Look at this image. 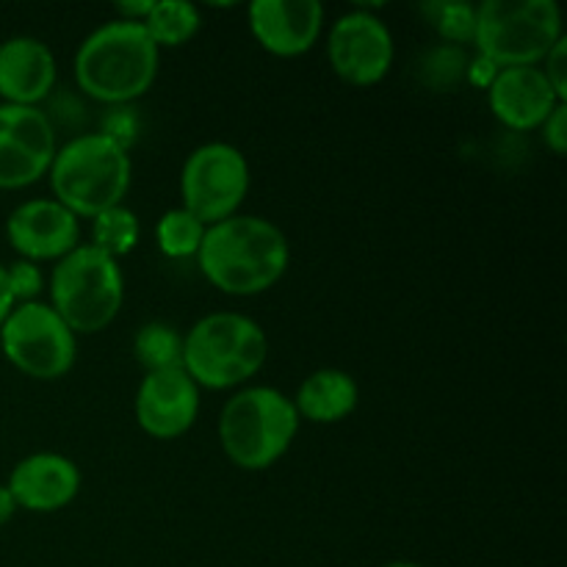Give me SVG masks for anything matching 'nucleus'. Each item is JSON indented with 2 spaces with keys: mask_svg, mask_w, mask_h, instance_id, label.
<instances>
[{
  "mask_svg": "<svg viewBox=\"0 0 567 567\" xmlns=\"http://www.w3.org/2000/svg\"><path fill=\"white\" fill-rule=\"evenodd\" d=\"M138 219L133 210H127L125 205H116V208L103 210L100 216H94L92 221V247H97L100 252H105L109 258H122V255L133 252V247L138 244Z\"/></svg>",
  "mask_w": 567,
  "mask_h": 567,
  "instance_id": "obj_21",
  "label": "nucleus"
},
{
  "mask_svg": "<svg viewBox=\"0 0 567 567\" xmlns=\"http://www.w3.org/2000/svg\"><path fill=\"white\" fill-rule=\"evenodd\" d=\"M358 382L341 369H319L299 385L293 408L299 419L313 424H336L358 408Z\"/></svg>",
  "mask_w": 567,
  "mask_h": 567,
  "instance_id": "obj_18",
  "label": "nucleus"
},
{
  "mask_svg": "<svg viewBox=\"0 0 567 567\" xmlns=\"http://www.w3.org/2000/svg\"><path fill=\"white\" fill-rule=\"evenodd\" d=\"M327 55L341 81L352 86H374L391 72L393 37L371 11H349L332 22Z\"/></svg>",
  "mask_w": 567,
  "mask_h": 567,
  "instance_id": "obj_11",
  "label": "nucleus"
},
{
  "mask_svg": "<svg viewBox=\"0 0 567 567\" xmlns=\"http://www.w3.org/2000/svg\"><path fill=\"white\" fill-rule=\"evenodd\" d=\"M487 103L496 120L513 131H535L563 100L540 66H504L487 86Z\"/></svg>",
  "mask_w": 567,
  "mask_h": 567,
  "instance_id": "obj_15",
  "label": "nucleus"
},
{
  "mask_svg": "<svg viewBox=\"0 0 567 567\" xmlns=\"http://www.w3.org/2000/svg\"><path fill=\"white\" fill-rule=\"evenodd\" d=\"M55 127L42 109L0 103V188L14 192L48 175L55 158Z\"/></svg>",
  "mask_w": 567,
  "mask_h": 567,
  "instance_id": "obj_10",
  "label": "nucleus"
},
{
  "mask_svg": "<svg viewBox=\"0 0 567 567\" xmlns=\"http://www.w3.org/2000/svg\"><path fill=\"white\" fill-rule=\"evenodd\" d=\"M291 249L277 225L260 216H230L205 230L197 249L203 275L230 297L264 293L286 275Z\"/></svg>",
  "mask_w": 567,
  "mask_h": 567,
  "instance_id": "obj_1",
  "label": "nucleus"
},
{
  "mask_svg": "<svg viewBox=\"0 0 567 567\" xmlns=\"http://www.w3.org/2000/svg\"><path fill=\"white\" fill-rule=\"evenodd\" d=\"M565 37L557 0H485L476 6L482 59L493 66H537Z\"/></svg>",
  "mask_w": 567,
  "mask_h": 567,
  "instance_id": "obj_7",
  "label": "nucleus"
},
{
  "mask_svg": "<svg viewBox=\"0 0 567 567\" xmlns=\"http://www.w3.org/2000/svg\"><path fill=\"white\" fill-rule=\"evenodd\" d=\"M6 487L17 507L31 513H55L78 496L81 471L64 454L39 452L14 465Z\"/></svg>",
  "mask_w": 567,
  "mask_h": 567,
  "instance_id": "obj_16",
  "label": "nucleus"
},
{
  "mask_svg": "<svg viewBox=\"0 0 567 567\" xmlns=\"http://www.w3.org/2000/svg\"><path fill=\"white\" fill-rule=\"evenodd\" d=\"M199 9L188 0H155L142 22L158 48H181L199 31Z\"/></svg>",
  "mask_w": 567,
  "mask_h": 567,
  "instance_id": "obj_19",
  "label": "nucleus"
},
{
  "mask_svg": "<svg viewBox=\"0 0 567 567\" xmlns=\"http://www.w3.org/2000/svg\"><path fill=\"white\" fill-rule=\"evenodd\" d=\"M249 192V164L238 147L208 142L194 150L181 172L183 208L205 227L238 214Z\"/></svg>",
  "mask_w": 567,
  "mask_h": 567,
  "instance_id": "obj_9",
  "label": "nucleus"
},
{
  "mask_svg": "<svg viewBox=\"0 0 567 567\" xmlns=\"http://www.w3.org/2000/svg\"><path fill=\"white\" fill-rule=\"evenodd\" d=\"M133 352H136V360L147 374L183 369V338L166 324L142 327L136 332V341H133Z\"/></svg>",
  "mask_w": 567,
  "mask_h": 567,
  "instance_id": "obj_20",
  "label": "nucleus"
},
{
  "mask_svg": "<svg viewBox=\"0 0 567 567\" xmlns=\"http://www.w3.org/2000/svg\"><path fill=\"white\" fill-rule=\"evenodd\" d=\"M546 66H540L546 81L551 83L554 94H557L563 103H567V37L559 39L551 50L546 53Z\"/></svg>",
  "mask_w": 567,
  "mask_h": 567,
  "instance_id": "obj_25",
  "label": "nucleus"
},
{
  "mask_svg": "<svg viewBox=\"0 0 567 567\" xmlns=\"http://www.w3.org/2000/svg\"><path fill=\"white\" fill-rule=\"evenodd\" d=\"M161 48L142 22L111 20L89 33L75 53V81L100 103H131L150 92Z\"/></svg>",
  "mask_w": 567,
  "mask_h": 567,
  "instance_id": "obj_2",
  "label": "nucleus"
},
{
  "mask_svg": "<svg viewBox=\"0 0 567 567\" xmlns=\"http://www.w3.org/2000/svg\"><path fill=\"white\" fill-rule=\"evenodd\" d=\"M131 158L109 133H86L55 150L48 177L55 203L78 219L116 208L131 188Z\"/></svg>",
  "mask_w": 567,
  "mask_h": 567,
  "instance_id": "obj_3",
  "label": "nucleus"
},
{
  "mask_svg": "<svg viewBox=\"0 0 567 567\" xmlns=\"http://www.w3.org/2000/svg\"><path fill=\"white\" fill-rule=\"evenodd\" d=\"M155 0H138V3H116V11H120V20H131V22H144L147 14L153 11Z\"/></svg>",
  "mask_w": 567,
  "mask_h": 567,
  "instance_id": "obj_27",
  "label": "nucleus"
},
{
  "mask_svg": "<svg viewBox=\"0 0 567 567\" xmlns=\"http://www.w3.org/2000/svg\"><path fill=\"white\" fill-rule=\"evenodd\" d=\"M205 230L208 227L186 208H172L155 225V241L166 258H192L203 244Z\"/></svg>",
  "mask_w": 567,
  "mask_h": 567,
  "instance_id": "obj_22",
  "label": "nucleus"
},
{
  "mask_svg": "<svg viewBox=\"0 0 567 567\" xmlns=\"http://www.w3.org/2000/svg\"><path fill=\"white\" fill-rule=\"evenodd\" d=\"M11 308H14V299H11L9 280H6V266L0 264V324H3L6 316L11 313Z\"/></svg>",
  "mask_w": 567,
  "mask_h": 567,
  "instance_id": "obj_28",
  "label": "nucleus"
},
{
  "mask_svg": "<svg viewBox=\"0 0 567 567\" xmlns=\"http://www.w3.org/2000/svg\"><path fill=\"white\" fill-rule=\"evenodd\" d=\"M55 59L44 42L33 37H11L0 42V100L39 109L55 86Z\"/></svg>",
  "mask_w": 567,
  "mask_h": 567,
  "instance_id": "obj_17",
  "label": "nucleus"
},
{
  "mask_svg": "<svg viewBox=\"0 0 567 567\" xmlns=\"http://www.w3.org/2000/svg\"><path fill=\"white\" fill-rule=\"evenodd\" d=\"M385 567H424V565H415V563H391V565H385Z\"/></svg>",
  "mask_w": 567,
  "mask_h": 567,
  "instance_id": "obj_30",
  "label": "nucleus"
},
{
  "mask_svg": "<svg viewBox=\"0 0 567 567\" xmlns=\"http://www.w3.org/2000/svg\"><path fill=\"white\" fill-rule=\"evenodd\" d=\"M247 14L260 48L280 59L308 53L324 28V6L319 0H255Z\"/></svg>",
  "mask_w": 567,
  "mask_h": 567,
  "instance_id": "obj_14",
  "label": "nucleus"
},
{
  "mask_svg": "<svg viewBox=\"0 0 567 567\" xmlns=\"http://www.w3.org/2000/svg\"><path fill=\"white\" fill-rule=\"evenodd\" d=\"M6 238L22 260H61L78 247L81 225L78 216L55 199H28L6 219Z\"/></svg>",
  "mask_w": 567,
  "mask_h": 567,
  "instance_id": "obj_13",
  "label": "nucleus"
},
{
  "mask_svg": "<svg viewBox=\"0 0 567 567\" xmlns=\"http://www.w3.org/2000/svg\"><path fill=\"white\" fill-rule=\"evenodd\" d=\"M299 432V413L286 393L275 388L238 391L221 408L219 441L233 465L264 471L291 449Z\"/></svg>",
  "mask_w": 567,
  "mask_h": 567,
  "instance_id": "obj_5",
  "label": "nucleus"
},
{
  "mask_svg": "<svg viewBox=\"0 0 567 567\" xmlns=\"http://www.w3.org/2000/svg\"><path fill=\"white\" fill-rule=\"evenodd\" d=\"M540 127H543V138H546V144L551 147V153L565 155L567 153V103H559Z\"/></svg>",
  "mask_w": 567,
  "mask_h": 567,
  "instance_id": "obj_26",
  "label": "nucleus"
},
{
  "mask_svg": "<svg viewBox=\"0 0 567 567\" xmlns=\"http://www.w3.org/2000/svg\"><path fill=\"white\" fill-rule=\"evenodd\" d=\"M430 25L443 39L457 44H474L476 37V6L454 3V0H432L421 6Z\"/></svg>",
  "mask_w": 567,
  "mask_h": 567,
  "instance_id": "obj_23",
  "label": "nucleus"
},
{
  "mask_svg": "<svg viewBox=\"0 0 567 567\" xmlns=\"http://www.w3.org/2000/svg\"><path fill=\"white\" fill-rule=\"evenodd\" d=\"M6 360L33 380H59L75 365V332L50 305L25 302L11 308L0 324Z\"/></svg>",
  "mask_w": 567,
  "mask_h": 567,
  "instance_id": "obj_8",
  "label": "nucleus"
},
{
  "mask_svg": "<svg viewBox=\"0 0 567 567\" xmlns=\"http://www.w3.org/2000/svg\"><path fill=\"white\" fill-rule=\"evenodd\" d=\"M125 302V280L114 258L92 244H78L50 277V308L72 332L105 330Z\"/></svg>",
  "mask_w": 567,
  "mask_h": 567,
  "instance_id": "obj_6",
  "label": "nucleus"
},
{
  "mask_svg": "<svg viewBox=\"0 0 567 567\" xmlns=\"http://www.w3.org/2000/svg\"><path fill=\"white\" fill-rule=\"evenodd\" d=\"M269 341L258 321L241 313H210L183 338V371L194 385L227 391L252 380L266 363Z\"/></svg>",
  "mask_w": 567,
  "mask_h": 567,
  "instance_id": "obj_4",
  "label": "nucleus"
},
{
  "mask_svg": "<svg viewBox=\"0 0 567 567\" xmlns=\"http://www.w3.org/2000/svg\"><path fill=\"white\" fill-rule=\"evenodd\" d=\"M6 280H9L11 299L20 305L37 302L39 291H42V286H44L39 266L31 264V260H22V258L14 260L11 266H6Z\"/></svg>",
  "mask_w": 567,
  "mask_h": 567,
  "instance_id": "obj_24",
  "label": "nucleus"
},
{
  "mask_svg": "<svg viewBox=\"0 0 567 567\" xmlns=\"http://www.w3.org/2000/svg\"><path fill=\"white\" fill-rule=\"evenodd\" d=\"M136 421L150 437L172 441L186 435L199 413V388L183 369L144 374L136 391Z\"/></svg>",
  "mask_w": 567,
  "mask_h": 567,
  "instance_id": "obj_12",
  "label": "nucleus"
},
{
  "mask_svg": "<svg viewBox=\"0 0 567 567\" xmlns=\"http://www.w3.org/2000/svg\"><path fill=\"white\" fill-rule=\"evenodd\" d=\"M14 513H17V504H14V498H11L9 487L0 485V526L9 524L11 515H14Z\"/></svg>",
  "mask_w": 567,
  "mask_h": 567,
  "instance_id": "obj_29",
  "label": "nucleus"
}]
</instances>
